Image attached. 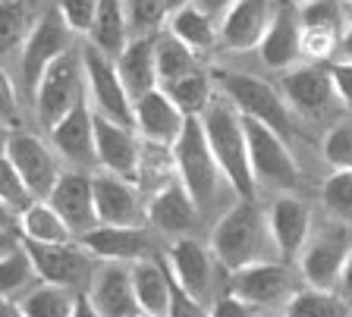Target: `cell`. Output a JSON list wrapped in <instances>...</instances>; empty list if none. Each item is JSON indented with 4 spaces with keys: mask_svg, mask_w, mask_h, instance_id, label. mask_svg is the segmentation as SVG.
Returning <instances> with one entry per match:
<instances>
[{
    "mask_svg": "<svg viewBox=\"0 0 352 317\" xmlns=\"http://www.w3.org/2000/svg\"><path fill=\"white\" fill-rule=\"evenodd\" d=\"M51 145L63 161H69L76 170L98 167V145H95V107L91 101H82L66 119H60L51 129Z\"/></svg>",
    "mask_w": 352,
    "mask_h": 317,
    "instance_id": "cell-17",
    "label": "cell"
},
{
    "mask_svg": "<svg viewBox=\"0 0 352 317\" xmlns=\"http://www.w3.org/2000/svg\"><path fill=\"white\" fill-rule=\"evenodd\" d=\"M349 251H352V236L346 223H330V226L311 233V239H308L305 251L299 258L305 286L340 292V280H343V267L349 261Z\"/></svg>",
    "mask_w": 352,
    "mask_h": 317,
    "instance_id": "cell-9",
    "label": "cell"
},
{
    "mask_svg": "<svg viewBox=\"0 0 352 317\" xmlns=\"http://www.w3.org/2000/svg\"><path fill=\"white\" fill-rule=\"evenodd\" d=\"M283 317H349V298L343 292L305 286L286 302Z\"/></svg>",
    "mask_w": 352,
    "mask_h": 317,
    "instance_id": "cell-36",
    "label": "cell"
},
{
    "mask_svg": "<svg viewBox=\"0 0 352 317\" xmlns=\"http://www.w3.org/2000/svg\"><path fill=\"white\" fill-rule=\"evenodd\" d=\"M267 226H271L274 245H277V255L286 261L302 258L308 239H311V211L299 195L286 192L267 211Z\"/></svg>",
    "mask_w": 352,
    "mask_h": 317,
    "instance_id": "cell-20",
    "label": "cell"
},
{
    "mask_svg": "<svg viewBox=\"0 0 352 317\" xmlns=\"http://www.w3.org/2000/svg\"><path fill=\"white\" fill-rule=\"evenodd\" d=\"M3 157L16 167L29 189L35 192L38 201H47L51 192L57 189L60 176L63 173L57 170V157H54L51 145H44L38 135L29 132H13L7 141H3Z\"/></svg>",
    "mask_w": 352,
    "mask_h": 317,
    "instance_id": "cell-12",
    "label": "cell"
},
{
    "mask_svg": "<svg viewBox=\"0 0 352 317\" xmlns=\"http://www.w3.org/2000/svg\"><path fill=\"white\" fill-rule=\"evenodd\" d=\"M346 3H349V10H352V0H346Z\"/></svg>",
    "mask_w": 352,
    "mask_h": 317,
    "instance_id": "cell-54",
    "label": "cell"
},
{
    "mask_svg": "<svg viewBox=\"0 0 352 317\" xmlns=\"http://www.w3.org/2000/svg\"><path fill=\"white\" fill-rule=\"evenodd\" d=\"M85 63H82V54L69 51L66 57H60L47 73H44L41 85L35 91V117L41 126H47L51 132L60 119H66L69 113L85 101Z\"/></svg>",
    "mask_w": 352,
    "mask_h": 317,
    "instance_id": "cell-5",
    "label": "cell"
},
{
    "mask_svg": "<svg viewBox=\"0 0 352 317\" xmlns=\"http://www.w3.org/2000/svg\"><path fill=\"white\" fill-rule=\"evenodd\" d=\"M349 13L343 0H311L302 7V51L308 57H330L340 51V38L346 32Z\"/></svg>",
    "mask_w": 352,
    "mask_h": 317,
    "instance_id": "cell-21",
    "label": "cell"
},
{
    "mask_svg": "<svg viewBox=\"0 0 352 317\" xmlns=\"http://www.w3.org/2000/svg\"><path fill=\"white\" fill-rule=\"evenodd\" d=\"M82 63H85L88 79V101H91L95 113L135 129V101L129 97L123 79H120L117 60H110L95 45H85L82 47Z\"/></svg>",
    "mask_w": 352,
    "mask_h": 317,
    "instance_id": "cell-8",
    "label": "cell"
},
{
    "mask_svg": "<svg viewBox=\"0 0 352 317\" xmlns=\"http://www.w3.org/2000/svg\"><path fill=\"white\" fill-rule=\"evenodd\" d=\"M321 201L333 220L352 226V173H333L321 189Z\"/></svg>",
    "mask_w": 352,
    "mask_h": 317,
    "instance_id": "cell-40",
    "label": "cell"
},
{
    "mask_svg": "<svg viewBox=\"0 0 352 317\" xmlns=\"http://www.w3.org/2000/svg\"><path fill=\"white\" fill-rule=\"evenodd\" d=\"M258 51L271 69H293V63L305 54L302 51V7L289 0H277L271 29Z\"/></svg>",
    "mask_w": 352,
    "mask_h": 317,
    "instance_id": "cell-24",
    "label": "cell"
},
{
    "mask_svg": "<svg viewBox=\"0 0 352 317\" xmlns=\"http://www.w3.org/2000/svg\"><path fill=\"white\" fill-rule=\"evenodd\" d=\"M167 29L192 51H211L220 41V23L214 16H208L205 10H198L195 3H189V7H183L179 13L170 16Z\"/></svg>",
    "mask_w": 352,
    "mask_h": 317,
    "instance_id": "cell-32",
    "label": "cell"
},
{
    "mask_svg": "<svg viewBox=\"0 0 352 317\" xmlns=\"http://www.w3.org/2000/svg\"><path fill=\"white\" fill-rule=\"evenodd\" d=\"M330 75H333L337 97L352 110V60H333L330 63Z\"/></svg>",
    "mask_w": 352,
    "mask_h": 317,
    "instance_id": "cell-45",
    "label": "cell"
},
{
    "mask_svg": "<svg viewBox=\"0 0 352 317\" xmlns=\"http://www.w3.org/2000/svg\"><path fill=\"white\" fill-rule=\"evenodd\" d=\"M25 29V3L22 0H3L0 3V47L7 51L22 38Z\"/></svg>",
    "mask_w": 352,
    "mask_h": 317,
    "instance_id": "cell-43",
    "label": "cell"
},
{
    "mask_svg": "<svg viewBox=\"0 0 352 317\" xmlns=\"http://www.w3.org/2000/svg\"><path fill=\"white\" fill-rule=\"evenodd\" d=\"M85 245L98 261H120V264H135V261L154 258L151 236L145 226H98L88 236H82Z\"/></svg>",
    "mask_w": 352,
    "mask_h": 317,
    "instance_id": "cell-26",
    "label": "cell"
},
{
    "mask_svg": "<svg viewBox=\"0 0 352 317\" xmlns=\"http://www.w3.org/2000/svg\"><path fill=\"white\" fill-rule=\"evenodd\" d=\"M129 25H132V16H129L126 0H101L95 25L88 32V45H95L110 60H120L126 47L132 45Z\"/></svg>",
    "mask_w": 352,
    "mask_h": 317,
    "instance_id": "cell-29",
    "label": "cell"
},
{
    "mask_svg": "<svg viewBox=\"0 0 352 317\" xmlns=\"http://www.w3.org/2000/svg\"><path fill=\"white\" fill-rule=\"evenodd\" d=\"M167 317H211V311H208V305L195 302L186 289L176 286L173 280V302H170V314Z\"/></svg>",
    "mask_w": 352,
    "mask_h": 317,
    "instance_id": "cell-44",
    "label": "cell"
},
{
    "mask_svg": "<svg viewBox=\"0 0 352 317\" xmlns=\"http://www.w3.org/2000/svg\"><path fill=\"white\" fill-rule=\"evenodd\" d=\"M19 233L25 242H35V245H66L76 239V233L66 226V220L47 201L32 204L29 211L19 217Z\"/></svg>",
    "mask_w": 352,
    "mask_h": 317,
    "instance_id": "cell-31",
    "label": "cell"
},
{
    "mask_svg": "<svg viewBox=\"0 0 352 317\" xmlns=\"http://www.w3.org/2000/svg\"><path fill=\"white\" fill-rule=\"evenodd\" d=\"M201 126H205L208 145H211L214 157H217V167L223 173V179L230 183V189L239 198L255 201L258 179L252 173V154H249V139H245L242 113L227 97H220V101H214L208 107V113L201 117Z\"/></svg>",
    "mask_w": 352,
    "mask_h": 317,
    "instance_id": "cell-2",
    "label": "cell"
},
{
    "mask_svg": "<svg viewBox=\"0 0 352 317\" xmlns=\"http://www.w3.org/2000/svg\"><path fill=\"white\" fill-rule=\"evenodd\" d=\"M227 292L252 308H271V305L289 302L299 289L293 286V273L280 261H261V264L233 270L227 280Z\"/></svg>",
    "mask_w": 352,
    "mask_h": 317,
    "instance_id": "cell-11",
    "label": "cell"
},
{
    "mask_svg": "<svg viewBox=\"0 0 352 317\" xmlns=\"http://www.w3.org/2000/svg\"><path fill=\"white\" fill-rule=\"evenodd\" d=\"M324 161L333 167V173H352V123L333 126L324 135Z\"/></svg>",
    "mask_w": 352,
    "mask_h": 317,
    "instance_id": "cell-41",
    "label": "cell"
},
{
    "mask_svg": "<svg viewBox=\"0 0 352 317\" xmlns=\"http://www.w3.org/2000/svg\"><path fill=\"white\" fill-rule=\"evenodd\" d=\"M198 217H201V207L195 204V198L179 179L148 198V226H154L164 236H173V242L189 236L198 226Z\"/></svg>",
    "mask_w": 352,
    "mask_h": 317,
    "instance_id": "cell-22",
    "label": "cell"
},
{
    "mask_svg": "<svg viewBox=\"0 0 352 317\" xmlns=\"http://www.w3.org/2000/svg\"><path fill=\"white\" fill-rule=\"evenodd\" d=\"M32 261H35L38 280L51 283V286H63L73 292L85 295L91 280L98 273V258L85 248L82 242H66V245H35L25 242Z\"/></svg>",
    "mask_w": 352,
    "mask_h": 317,
    "instance_id": "cell-10",
    "label": "cell"
},
{
    "mask_svg": "<svg viewBox=\"0 0 352 317\" xmlns=\"http://www.w3.org/2000/svg\"><path fill=\"white\" fill-rule=\"evenodd\" d=\"M157 35V32H154ZM154 35H142L132 38V45L123 51V57L117 60L120 79H123L126 91H129L132 101L151 95V91L161 89V79H157V54H154Z\"/></svg>",
    "mask_w": 352,
    "mask_h": 317,
    "instance_id": "cell-27",
    "label": "cell"
},
{
    "mask_svg": "<svg viewBox=\"0 0 352 317\" xmlns=\"http://www.w3.org/2000/svg\"><path fill=\"white\" fill-rule=\"evenodd\" d=\"M211 317H258V308L239 302L236 295H217V302L211 305Z\"/></svg>",
    "mask_w": 352,
    "mask_h": 317,
    "instance_id": "cell-46",
    "label": "cell"
},
{
    "mask_svg": "<svg viewBox=\"0 0 352 317\" xmlns=\"http://www.w3.org/2000/svg\"><path fill=\"white\" fill-rule=\"evenodd\" d=\"M85 295L101 317H139L142 314L139 298H135V286H132V264L104 261L98 267L95 280H91Z\"/></svg>",
    "mask_w": 352,
    "mask_h": 317,
    "instance_id": "cell-18",
    "label": "cell"
},
{
    "mask_svg": "<svg viewBox=\"0 0 352 317\" xmlns=\"http://www.w3.org/2000/svg\"><path fill=\"white\" fill-rule=\"evenodd\" d=\"M95 145H98V167H101V173H113V176H123L129 183H135L139 161H142V139L135 135V129L95 113Z\"/></svg>",
    "mask_w": 352,
    "mask_h": 317,
    "instance_id": "cell-16",
    "label": "cell"
},
{
    "mask_svg": "<svg viewBox=\"0 0 352 317\" xmlns=\"http://www.w3.org/2000/svg\"><path fill=\"white\" fill-rule=\"evenodd\" d=\"M132 286L145 317H167L173 302V277L170 267L157 258H145L132 264Z\"/></svg>",
    "mask_w": 352,
    "mask_h": 317,
    "instance_id": "cell-28",
    "label": "cell"
},
{
    "mask_svg": "<svg viewBox=\"0 0 352 317\" xmlns=\"http://www.w3.org/2000/svg\"><path fill=\"white\" fill-rule=\"evenodd\" d=\"M173 157H176V173H179V183L189 189V195L195 198V204L205 211L214 198H217L220 189V173L217 157H214L211 145H208L205 126L198 117L186 119V129L179 135V141L173 145Z\"/></svg>",
    "mask_w": 352,
    "mask_h": 317,
    "instance_id": "cell-3",
    "label": "cell"
},
{
    "mask_svg": "<svg viewBox=\"0 0 352 317\" xmlns=\"http://www.w3.org/2000/svg\"><path fill=\"white\" fill-rule=\"evenodd\" d=\"M139 317H145V314H139Z\"/></svg>",
    "mask_w": 352,
    "mask_h": 317,
    "instance_id": "cell-56",
    "label": "cell"
},
{
    "mask_svg": "<svg viewBox=\"0 0 352 317\" xmlns=\"http://www.w3.org/2000/svg\"><path fill=\"white\" fill-rule=\"evenodd\" d=\"M340 60H352V10H349V19H346V32L340 38Z\"/></svg>",
    "mask_w": 352,
    "mask_h": 317,
    "instance_id": "cell-49",
    "label": "cell"
},
{
    "mask_svg": "<svg viewBox=\"0 0 352 317\" xmlns=\"http://www.w3.org/2000/svg\"><path fill=\"white\" fill-rule=\"evenodd\" d=\"M0 317H25V314H22L19 302H7V298H3V305H0Z\"/></svg>",
    "mask_w": 352,
    "mask_h": 317,
    "instance_id": "cell-52",
    "label": "cell"
},
{
    "mask_svg": "<svg viewBox=\"0 0 352 317\" xmlns=\"http://www.w3.org/2000/svg\"><path fill=\"white\" fill-rule=\"evenodd\" d=\"M283 97H286V104H289L293 110L302 113V117H321L330 104H333V97H337L330 67L308 63V67L286 69Z\"/></svg>",
    "mask_w": 352,
    "mask_h": 317,
    "instance_id": "cell-23",
    "label": "cell"
},
{
    "mask_svg": "<svg viewBox=\"0 0 352 317\" xmlns=\"http://www.w3.org/2000/svg\"><path fill=\"white\" fill-rule=\"evenodd\" d=\"M236 0H195L198 10H205L208 16H214V19H223V16L230 13V7H233Z\"/></svg>",
    "mask_w": 352,
    "mask_h": 317,
    "instance_id": "cell-47",
    "label": "cell"
},
{
    "mask_svg": "<svg viewBox=\"0 0 352 317\" xmlns=\"http://www.w3.org/2000/svg\"><path fill=\"white\" fill-rule=\"evenodd\" d=\"M179 173H176V157L173 148L164 145H151V141H142V161H139V176L135 185L142 189V195H157L161 189H167L170 183H176Z\"/></svg>",
    "mask_w": 352,
    "mask_h": 317,
    "instance_id": "cell-33",
    "label": "cell"
},
{
    "mask_svg": "<svg viewBox=\"0 0 352 317\" xmlns=\"http://www.w3.org/2000/svg\"><path fill=\"white\" fill-rule=\"evenodd\" d=\"M186 119L189 117L170 101L164 89L135 101V132L142 135V141L173 148L186 129Z\"/></svg>",
    "mask_w": 352,
    "mask_h": 317,
    "instance_id": "cell-25",
    "label": "cell"
},
{
    "mask_svg": "<svg viewBox=\"0 0 352 317\" xmlns=\"http://www.w3.org/2000/svg\"><path fill=\"white\" fill-rule=\"evenodd\" d=\"M154 54H157V79H161V89L170 85V82L186 79V75H192L198 69L195 51L186 47L170 29L154 35Z\"/></svg>",
    "mask_w": 352,
    "mask_h": 317,
    "instance_id": "cell-34",
    "label": "cell"
},
{
    "mask_svg": "<svg viewBox=\"0 0 352 317\" xmlns=\"http://www.w3.org/2000/svg\"><path fill=\"white\" fill-rule=\"evenodd\" d=\"M76 32L69 29V23L63 19L57 7H47L41 16L35 19L32 32L22 41V79H25V89L38 91L44 73L57 63L60 57L73 51Z\"/></svg>",
    "mask_w": 352,
    "mask_h": 317,
    "instance_id": "cell-6",
    "label": "cell"
},
{
    "mask_svg": "<svg viewBox=\"0 0 352 317\" xmlns=\"http://www.w3.org/2000/svg\"><path fill=\"white\" fill-rule=\"evenodd\" d=\"M0 97H3V123H7V117H13V110H16L13 82L7 79V73H3V79H0Z\"/></svg>",
    "mask_w": 352,
    "mask_h": 317,
    "instance_id": "cell-48",
    "label": "cell"
},
{
    "mask_svg": "<svg viewBox=\"0 0 352 317\" xmlns=\"http://www.w3.org/2000/svg\"><path fill=\"white\" fill-rule=\"evenodd\" d=\"M245 123V139H249V154H252V173L261 185H271L280 192H293L299 185V163H296L293 151L286 145L280 132H274L271 126L258 123V119L242 117Z\"/></svg>",
    "mask_w": 352,
    "mask_h": 317,
    "instance_id": "cell-7",
    "label": "cell"
},
{
    "mask_svg": "<svg viewBox=\"0 0 352 317\" xmlns=\"http://www.w3.org/2000/svg\"><path fill=\"white\" fill-rule=\"evenodd\" d=\"M289 3H296V7H305V3H311V0H289Z\"/></svg>",
    "mask_w": 352,
    "mask_h": 317,
    "instance_id": "cell-53",
    "label": "cell"
},
{
    "mask_svg": "<svg viewBox=\"0 0 352 317\" xmlns=\"http://www.w3.org/2000/svg\"><path fill=\"white\" fill-rule=\"evenodd\" d=\"M95 207L101 226H145L148 198L135 183L113 173L95 176Z\"/></svg>",
    "mask_w": 352,
    "mask_h": 317,
    "instance_id": "cell-13",
    "label": "cell"
},
{
    "mask_svg": "<svg viewBox=\"0 0 352 317\" xmlns=\"http://www.w3.org/2000/svg\"><path fill=\"white\" fill-rule=\"evenodd\" d=\"M340 292H343L346 298H352V251H349V261H346V267H343V280H340Z\"/></svg>",
    "mask_w": 352,
    "mask_h": 317,
    "instance_id": "cell-50",
    "label": "cell"
},
{
    "mask_svg": "<svg viewBox=\"0 0 352 317\" xmlns=\"http://www.w3.org/2000/svg\"><path fill=\"white\" fill-rule=\"evenodd\" d=\"M164 91H167V97L186 117L201 119L208 113V107L214 104L211 101V79H208V73H201V69H195L192 75H186V79H179V82L164 85Z\"/></svg>",
    "mask_w": 352,
    "mask_h": 317,
    "instance_id": "cell-37",
    "label": "cell"
},
{
    "mask_svg": "<svg viewBox=\"0 0 352 317\" xmlns=\"http://www.w3.org/2000/svg\"><path fill=\"white\" fill-rule=\"evenodd\" d=\"M0 204H3V211H10L16 217H22L32 204H38L29 183L16 173V167L7 157H0Z\"/></svg>",
    "mask_w": 352,
    "mask_h": 317,
    "instance_id": "cell-39",
    "label": "cell"
},
{
    "mask_svg": "<svg viewBox=\"0 0 352 317\" xmlns=\"http://www.w3.org/2000/svg\"><path fill=\"white\" fill-rule=\"evenodd\" d=\"M258 317H267V314H258Z\"/></svg>",
    "mask_w": 352,
    "mask_h": 317,
    "instance_id": "cell-55",
    "label": "cell"
},
{
    "mask_svg": "<svg viewBox=\"0 0 352 317\" xmlns=\"http://www.w3.org/2000/svg\"><path fill=\"white\" fill-rule=\"evenodd\" d=\"M271 248H277V245H274L271 226H267V214L255 201H245V198L236 201L227 214L217 220V226L211 233L214 258L230 273L252 264H261V261H271L267 258Z\"/></svg>",
    "mask_w": 352,
    "mask_h": 317,
    "instance_id": "cell-1",
    "label": "cell"
},
{
    "mask_svg": "<svg viewBox=\"0 0 352 317\" xmlns=\"http://www.w3.org/2000/svg\"><path fill=\"white\" fill-rule=\"evenodd\" d=\"M76 305H79V295L73 289L51 286V283H38L19 298L25 317H76Z\"/></svg>",
    "mask_w": 352,
    "mask_h": 317,
    "instance_id": "cell-35",
    "label": "cell"
},
{
    "mask_svg": "<svg viewBox=\"0 0 352 317\" xmlns=\"http://www.w3.org/2000/svg\"><path fill=\"white\" fill-rule=\"evenodd\" d=\"M217 85L223 91V97L233 104L242 117L271 126L274 132H280L283 139H289L296 132L286 97L264 79H255V75H245V73H217Z\"/></svg>",
    "mask_w": 352,
    "mask_h": 317,
    "instance_id": "cell-4",
    "label": "cell"
},
{
    "mask_svg": "<svg viewBox=\"0 0 352 317\" xmlns=\"http://www.w3.org/2000/svg\"><path fill=\"white\" fill-rule=\"evenodd\" d=\"M47 204L57 211L66 220V226L73 229L76 236H88L91 229L101 226L98 220V207H95V176L85 170L63 173L57 183V189L51 192Z\"/></svg>",
    "mask_w": 352,
    "mask_h": 317,
    "instance_id": "cell-15",
    "label": "cell"
},
{
    "mask_svg": "<svg viewBox=\"0 0 352 317\" xmlns=\"http://www.w3.org/2000/svg\"><path fill=\"white\" fill-rule=\"evenodd\" d=\"M189 3H195V0H129L132 25L142 29L145 35H154L164 23H170V16Z\"/></svg>",
    "mask_w": 352,
    "mask_h": 317,
    "instance_id": "cell-38",
    "label": "cell"
},
{
    "mask_svg": "<svg viewBox=\"0 0 352 317\" xmlns=\"http://www.w3.org/2000/svg\"><path fill=\"white\" fill-rule=\"evenodd\" d=\"M274 0H236L230 13L220 19V45L233 54L261 47L274 19Z\"/></svg>",
    "mask_w": 352,
    "mask_h": 317,
    "instance_id": "cell-19",
    "label": "cell"
},
{
    "mask_svg": "<svg viewBox=\"0 0 352 317\" xmlns=\"http://www.w3.org/2000/svg\"><path fill=\"white\" fill-rule=\"evenodd\" d=\"M57 10L76 35H88L95 25L98 10H101V0H57Z\"/></svg>",
    "mask_w": 352,
    "mask_h": 317,
    "instance_id": "cell-42",
    "label": "cell"
},
{
    "mask_svg": "<svg viewBox=\"0 0 352 317\" xmlns=\"http://www.w3.org/2000/svg\"><path fill=\"white\" fill-rule=\"evenodd\" d=\"M76 317H101L98 308L88 302V295H79V305H76Z\"/></svg>",
    "mask_w": 352,
    "mask_h": 317,
    "instance_id": "cell-51",
    "label": "cell"
},
{
    "mask_svg": "<svg viewBox=\"0 0 352 317\" xmlns=\"http://www.w3.org/2000/svg\"><path fill=\"white\" fill-rule=\"evenodd\" d=\"M38 277L35 261H32L25 239L22 236H3L0 239V292L7 302H13L16 295H25L32 286V280Z\"/></svg>",
    "mask_w": 352,
    "mask_h": 317,
    "instance_id": "cell-30",
    "label": "cell"
},
{
    "mask_svg": "<svg viewBox=\"0 0 352 317\" xmlns=\"http://www.w3.org/2000/svg\"><path fill=\"white\" fill-rule=\"evenodd\" d=\"M214 251H208L198 239H176L167 251V267L170 277L176 280V286L201 305H214Z\"/></svg>",
    "mask_w": 352,
    "mask_h": 317,
    "instance_id": "cell-14",
    "label": "cell"
}]
</instances>
